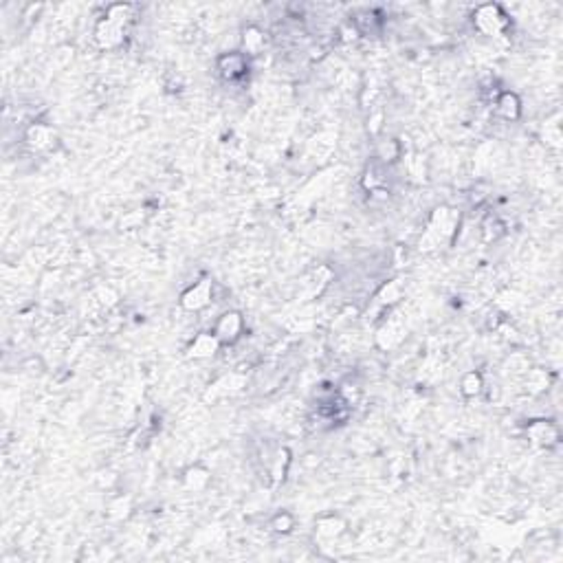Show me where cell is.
Listing matches in <instances>:
<instances>
[{"instance_id":"obj_1","label":"cell","mask_w":563,"mask_h":563,"mask_svg":"<svg viewBox=\"0 0 563 563\" xmlns=\"http://www.w3.org/2000/svg\"><path fill=\"white\" fill-rule=\"evenodd\" d=\"M473 25L484 36H499L508 25V20L499 5H482L473 12Z\"/></svg>"},{"instance_id":"obj_2","label":"cell","mask_w":563,"mask_h":563,"mask_svg":"<svg viewBox=\"0 0 563 563\" xmlns=\"http://www.w3.org/2000/svg\"><path fill=\"white\" fill-rule=\"evenodd\" d=\"M242 328H245V321L240 317V312L229 310L225 315L218 317L216 326H214V335L221 343H234L236 339H240V335H242Z\"/></svg>"},{"instance_id":"obj_3","label":"cell","mask_w":563,"mask_h":563,"mask_svg":"<svg viewBox=\"0 0 563 563\" xmlns=\"http://www.w3.org/2000/svg\"><path fill=\"white\" fill-rule=\"evenodd\" d=\"M218 71H221V75L229 82L245 77L249 71L247 53H242V51H229V53H223L218 58Z\"/></svg>"},{"instance_id":"obj_4","label":"cell","mask_w":563,"mask_h":563,"mask_svg":"<svg viewBox=\"0 0 563 563\" xmlns=\"http://www.w3.org/2000/svg\"><path fill=\"white\" fill-rule=\"evenodd\" d=\"M212 297H214V284L210 279H203V282H198V284H194L190 290H185L181 297V304L187 310H201L210 304Z\"/></svg>"},{"instance_id":"obj_5","label":"cell","mask_w":563,"mask_h":563,"mask_svg":"<svg viewBox=\"0 0 563 563\" xmlns=\"http://www.w3.org/2000/svg\"><path fill=\"white\" fill-rule=\"evenodd\" d=\"M528 436H530V440L533 442L550 447V445H555L559 440V429L548 421H537V423H533L528 427Z\"/></svg>"},{"instance_id":"obj_6","label":"cell","mask_w":563,"mask_h":563,"mask_svg":"<svg viewBox=\"0 0 563 563\" xmlns=\"http://www.w3.org/2000/svg\"><path fill=\"white\" fill-rule=\"evenodd\" d=\"M221 348V341L216 339L214 332H203V335H198L192 346H190V357L194 359H207L212 357V354Z\"/></svg>"},{"instance_id":"obj_7","label":"cell","mask_w":563,"mask_h":563,"mask_svg":"<svg viewBox=\"0 0 563 563\" xmlns=\"http://www.w3.org/2000/svg\"><path fill=\"white\" fill-rule=\"evenodd\" d=\"M495 108H497V114H499V117H504V119H508V121H513V119L519 117V112H521V101H519V97L515 95V92L504 90L502 95L497 97Z\"/></svg>"},{"instance_id":"obj_8","label":"cell","mask_w":563,"mask_h":563,"mask_svg":"<svg viewBox=\"0 0 563 563\" xmlns=\"http://www.w3.org/2000/svg\"><path fill=\"white\" fill-rule=\"evenodd\" d=\"M27 141L34 145V148H51V145L55 143V132L49 126H42V123H34V126L27 130Z\"/></svg>"},{"instance_id":"obj_9","label":"cell","mask_w":563,"mask_h":563,"mask_svg":"<svg viewBox=\"0 0 563 563\" xmlns=\"http://www.w3.org/2000/svg\"><path fill=\"white\" fill-rule=\"evenodd\" d=\"M242 47L249 55H258L264 49V34L258 27H247L242 36Z\"/></svg>"},{"instance_id":"obj_10","label":"cell","mask_w":563,"mask_h":563,"mask_svg":"<svg viewBox=\"0 0 563 563\" xmlns=\"http://www.w3.org/2000/svg\"><path fill=\"white\" fill-rule=\"evenodd\" d=\"M207 482H210V471H205V468H201V466L187 468L185 484L190 486V488H194V491H201V488H205Z\"/></svg>"},{"instance_id":"obj_11","label":"cell","mask_w":563,"mask_h":563,"mask_svg":"<svg viewBox=\"0 0 563 563\" xmlns=\"http://www.w3.org/2000/svg\"><path fill=\"white\" fill-rule=\"evenodd\" d=\"M484 388V381H482V374L479 372H466L464 379H462V394L464 396H477Z\"/></svg>"},{"instance_id":"obj_12","label":"cell","mask_w":563,"mask_h":563,"mask_svg":"<svg viewBox=\"0 0 563 563\" xmlns=\"http://www.w3.org/2000/svg\"><path fill=\"white\" fill-rule=\"evenodd\" d=\"M293 526H295V519H293V515H288V513H277L273 517V521H271V528H273L275 533H282V535L290 533Z\"/></svg>"},{"instance_id":"obj_13","label":"cell","mask_w":563,"mask_h":563,"mask_svg":"<svg viewBox=\"0 0 563 563\" xmlns=\"http://www.w3.org/2000/svg\"><path fill=\"white\" fill-rule=\"evenodd\" d=\"M319 533L321 535H328V537H337L339 533H343V521L339 517H328V519H321L319 521Z\"/></svg>"}]
</instances>
